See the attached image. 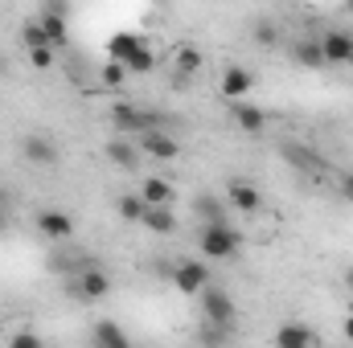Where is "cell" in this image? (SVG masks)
<instances>
[{"label":"cell","instance_id":"5b68a950","mask_svg":"<svg viewBox=\"0 0 353 348\" xmlns=\"http://www.w3.org/2000/svg\"><path fill=\"white\" fill-rule=\"evenodd\" d=\"M173 283H176V291H181V295H201V287L210 283V266H205V262H197V259L176 262V266H173Z\"/></svg>","mask_w":353,"mask_h":348},{"label":"cell","instance_id":"3957f363","mask_svg":"<svg viewBox=\"0 0 353 348\" xmlns=\"http://www.w3.org/2000/svg\"><path fill=\"white\" fill-rule=\"evenodd\" d=\"M197 299H201V316H205V320H214V324H234V320H239V307H234V299H230L222 287L205 283Z\"/></svg>","mask_w":353,"mask_h":348},{"label":"cell","instance_id":"83f0119b","mask_svg":"<svg viewBox=\"0 0 353 348\" xmlns=\"http://www.w3.org/2000/svg\"><path fill=\"white\" fill-rule=\"evenodd\" d=\"M197 213H201L205 221H226L222 205H218V201H210V197H197Z\"/></svg>","mask_w":353,"mask_h":348},{"label":"cell","instance_id":"836d02e7","mask_svg":"<svg viewBox=\"0 0 353 348\" xmlns=\"http://www.w3.org/2000/svg\"><path fill=\"white\" fill-rule=\"evenodd\" d=\"M0 226H4V213H0Z\"/></svg>","mask_w":353,"mask_h":348},{"label":"cell","instance_id":"4316f807","mask_svg":"<svg viewBox=\"0 0 353 348\" xmlns=\"http://www.w3.org/2000/svg\"><path fill=\"white\" fill-rule=\"evenodd\" d=\"M25 45H29V50H33V45H54V41L46 37L41 21H29V25H25Z\"/></svg>","mask_w":353,"mask_h":348},{"label":"cell","instance_id":"d6a6232c","mask_svg":"<svg viewBox=\"0 0 353 348\" xmlns=\"http://www.w3.org/2000/svg\"><path fill=\"white\" fill-rule=\"evenodd\" d=\"M0 74H4V54H0Z\"/></svg>","mask_w":353,"mask_h":348},{"label":"cell","instance_id":"603a6c76","mask_svg":"<svg viewBox=\"0 0 353 348\" xmlns=\"http://www.w3.org/2000/svg\"><path fill=\"white\" fill-rule=\"evenodd\" d=\"M234 336V324H214V320H205V328H201V340H210V345H222V340H230Z\"/></svg>","mask_w":353,"mask_h":348},{"label":"cell","instance_id":"44dd1931","mask_svg":"<svg viewBox=\"0 0 353 348\" xmlns=\"http://www.w3.org/2000/svg\"><path fill=\"white\" fill-rule=\"evenodd\" d=\"M144 209H148V205H144L140 193H136V197H119V217H123V221L140 226V221H144Z\"/></svg>","mask_w":353,"mask_h":348},{"label":"cell","instance_id":"52a82bcc","mask_svg":"<svg viewBox=\"0 0 353 348\" xmlns=\"http://www.w3.org/2000/svg\"><path fill=\"white\" fill-rule=\"evenodd\" d=\"M226 201H230L239 213H259V209H263V193H259L251 180H243V176H234V180L226 184Z\"/></svg>","mask_w":353,"mask_h":348},{"label":"cell","instance_id":"1f68e13d","mask_svg":"<svg viewBox=\"0 0 353 348\" xmlns=\"http://www.w3.org/2000/svg\"><path fill=\"white\" fill-rule=\"evenodd\" d=\"M345 340H353V320L345 324Z\"/></svg>","mask_w":353,"mask_h":348},{"label":"cell","instance_id":"7a4b0ae2","mask_svg":"<svg viewBox=\"0 0 353 348\" xmlns=\"http://www.w3.org/2000/svg\"><path fill=\"white\" fill-rule=\"evenodd\" d=\"M111 123H115L119 131H132V135H144V131H152V127H161L165 119H161L157 111H144V107H128V102H119V107H111Z\"/></svg>","mask_w":353,"mask_h":348},{"label":"cell","instance_id":"d6986e66","mask_svg":"<svg viewBox=\"0 0 353 348\" xmlns=\"http://www.w3.org/2000/svg\"><path fill=\"white\" fill-rule=\"evenodd\" d=\"M37 21H41L46 37H50V41H54V50H58V45L66 41V17H62V12H41Z\"/></svg>","mask_w":353,"mask_h":348},{"label":"cell","instance_id":"6da1fadb","mask_svg":"<svg viewBox=\"0 0 353 348\" xmlns=\"http://www.w3.org/2000/svg\"><path fill=\"white\" fill-rule=\"evenodd\" d=\"M197 246H201V254H205V259L222 262V259H234V254L243 250V234H239L230 221H205V230H201Z\"/></svg>","mask_w":353,"mask_h":348},{"label":"cell","instance_id":"30bf717a","mask_svg":"<svg viewBox=\"0 0 353 348\" xmlns=\"http://www.w3.org/2000/svg\"><path fill=\"white\" fill-rule=\"evenodd\" d=\"M230 119H234V127H239V131H263V127H267V111H263V107H255V102H243V98H234Z\"/></svg>","mask_w":353,"mask_h":348},{"label":"cell","instance_id":"e575fe53","mask_svg":"<svg viewBox=\"0 0 353 348\" xmlns=\"http://www.w3.org/2000/svg\"><path fill=\"white\" fill-rule=\"evenodd\" d=\"M350 4H353V0H350Z\"/></svg>","mask_w":353,"mask_h":348},{"label":"cell","instance_id":"ac0fdd59","mask_svg":"<svg viewBox=\"0 0 353 348\" xmlns=\"http://www.w3.org/2000/svg\"><path fill=\"white\" fill-rule=\"evenodd\" d=\"M296 62H300V66H308V70H321V66H329V62H325V50H321V41H300V45H296Z\"/></svg>","mask_w":353,"mask_h":348},{"label":"cell","instance_id":"484cf974","mask_svg":"<svg viewBox=\"0 0 353 348\" xmlns=\"http://www.w3.org/2000/svg\"><path fill=\"white\" fill-rule=\"evenodd\" d=\"M29 66L50 70V66H54V45H33V50H29Z\"/></svg>","mask_w":353,"mask_h":348},{"label":"cell","instance_id":"f546056e","mask_svg":"<svg viewBox=\"0 0 353 348\" xmlns=\"http://www.w3.org/2000/svg\"><path fill=\"white\" fill-rule=\"evenodd\" d=\"M12 348H41V336H33V332H17V336H12Z\"/></svg>","mask_w":353,"mask_h":348},{"label":"cell","instance_id":"4dcf8cb0","mask_svg":"<svg viewBox=\"0 0 353 348\" xmlns=\"http://www.w3.org/2000/svg\"><path fill=\"white\" fill-rule=\"evenodd\" d=\"M341 197H345V201L353 205V173H345V176H341Z\"/></svg>","mask_w":353,"mask_h":348},{"label":"cell","instance_id":"9a60e30c","mask_svg":"<svg viewBox=\"0 0 353 348\" xmlns=\"http://www.w3.org/2000/svg\"><path fill=\"white\" fill-rule=\"evenodd\" d=\"M275 345L279 348H308V345H321V336L312 328H304V324H283L275 332Z\"/></svg>","mask_w":353,"mask_h":348},{"label":"cell","instance_id":"5bb4252c","mask_svg":"<svg viewBox=\"0 0 353 348\" xmlns=\"http://www.w3.org/2000/svg\"><path fill=\"white\" fill-rule=\"evenodd\" d=\"M90 340H94L99 348H128L132 345V336H128L115 320H99V324L90 328Z\"/></svg>","mask_w":353,"mask_h":348},{"label":"cell","instance_id":"4fadbf2b","mask_svg":"<svg viewBox=\"0 0 353 348\" xmlns=\"http://www.w3.org/2000/svg\"><path fill=\"white\" fill-rule=\"evenodd\" d=\"M251 87H255V74H251L247 66H230V70L222 74V94H226L230 102H234V98H247Z\"/></svg>","mask_w":353,"mask_h":348},{"label":"cell","instance_id":"7c38bea8","mask_svg":"<svg viewBox=\"0 0 353 348\" xmlns=\"http://www.w3.org/2000/svg\"><path fill=\"white\" fill-rule=\"evenodd\" d=\"M321 50H325V62H353V37L350 33H341V29H333V33H325L321 37Z\"/></svg>","mask_w":353,"mask_h":348},{"label":"cell","instance_id":"f1b7e54d","mask_svg":"<svg viewBox=\"0 0 353 348\" xmlns=\"http://www.w3.org/2000/svg\"><path fill=\"white\" fill-rule=\"evenodd\" d=\"M136 45H140L136 37H115V41H111V58H119V62H123V58H128Z\"/></svg>","mask_w":353,"mask_h":348},{"label":"cell","instance_id":"2e32d148","mask_svg":"<svg viewBox=\"0 0 353 348\" xmlns=\"http://www.w3.org/2000/svg\"><path fill=\"white\" fill-rule=\"evenodd\" d=\"M140 226H144V230H152V234H173L176 217H173V209H169V205H148Z\"/></svg>","mask_w":353,"mask_h":348},{"label":"cell","instance_id":"cb8c5ba5","mask_svg":"<svg viewBox=\"0 0 353 348\" xmlns=\"http://www.w3.org/2000/svg\"><path fill=\"white\" fill-rule=\"evenodd\" d=\"M123 78H128V66H123L119 58H111V62L103 66V87H119Z\"/></svg>","mask_w":353,"mask_h":348},{"label":"cell","instance_id":"7402d4cb","mask_svg":"<svg viewBox=\"0 0 353 348\" xmlns=\"http://www.w3.org/2000/svg\"><path fill=\"white\" fill-rule=\"evenodd\" d=\"M152 62H157V58L148 54V45H136V50L123 58V66H128L132 74H148V70H152Z\"/></svg>","mask_w":353,"mask_h":348},{"label":"cell","instance_id":"e0dca14e","mask_svg":"<svg viewBox=\"0 0 353 348\" xmlns=\"http://www.w3.org/2000/svg\"><path fill=\"white\" fill-rule=\"evenodd\" d=\"M140 197H144V205H169L173 201V184L165 176H148L140 184Z\"/></svg>","mask_w":353,"mask_h":348},{"label":"cell","instance_id":"ffe728a7","mask_svg":"<svg viewBox=\"0 0 353 348\" xmlns=\"http://www.w3.org/2000/svg\"><path fill=\"white\" fill-rule=\"evenodd\" d=\"M173 58H176V70H181V74H197V70H201V62H205L197 45H181Z\"/></svg>","mask_w":353,"mask_h":348},{"label":"cell","instance_id":"d4e9b609","mask_svg":"<svg viewBox=\"0 0 353 348\" xmlns=\"http://www.w3.org/2000/svg\"><path fill=\"white\" fill-rule=\"evenodd\" d=\"M251 33H255V41H259V45H275V41H279V29H275L267 17L255 21V29H251Z\"/></svg>","mask_w":353,"mask_h":348},{"label":"cell","instance_id":"8fae6325","mask_svg":"<svg viewBox=\"0 0 353 348\" xmlns=\"http://www.w3.org/2000/svg\"><path fill=\"white\" fill-rule=\"evenodd\" d=\"M103 152H107V160H111L115 168H123V173H132V168L140 164V156H144L140 144H128V140H107Z\"/></svg>","mask_w":353,"mask_h":348},{"label":"cell","instance_id":"ba28073f","mask_svg":"<svg viewBox=\"0 0 353 348\" xmlns=\"http://www.w3.org/2000/svg\"><path fill=\"white\" fill-rule=\"evenodd\" d=\"M21 156H25L29 164H37V168L58 164V148H54V140H50V135H37V131L21 140Z\"/></svg>","mask_w":353,"mask_h":348},{"label":"cell","instance_id":"277c9868","mask_svg":"<svg viewBox=\"0 0 353 348\" xmlns=\"http://www.w3.org/2000/svg\"><path fill=\"white\" fill-rule=\"evenodd\" d=\"M70 283H74L79 299H90V303H99V299H107V295H111V274H107V270H99V266H79Z\"/></svg>","mask_w":353,"mask_h":348},{"label":"cell","instance_id":"8992f818","mask_svg":"<svg viewBox=\"0 0 353 348\" xmlns=\"http://www.w3.org/2000/svg\"><path fill=\"white\" fill-rule=\"evenodd\" d=\"M140 152H144V156H152V160H165V164H169V160L181 156V144H176L169 131L152 127V131H144V135H140Z\"/></svg>","mask_w":353,"mask_h":348},{"label":"cell","instance_id":"9c48e42d","mask_svg":"<svg viewBox=\"0 0 353 348\" xmlns=\"http://www.w3.org/2000/svg\"><path fill=\"white\" fill-rule=\"evenodd\" d=\"M37 230H41L46 238L62 242V238H70V234H74V217H70V213H62V209H41V213H37Z\"/></svg>","mask_w":353,"mask_h":348}]
</instances>
